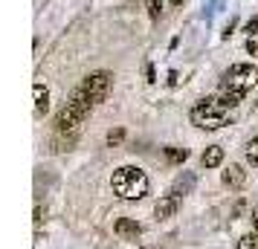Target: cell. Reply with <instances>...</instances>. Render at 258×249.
Wrapping results in <instances>:
<instances>
[{
	"label": "cell",
	"instance_id": "9a60e30c",
	"mask_svg": "<svg viewBox=\"0 0 258 249\" xmlns=\"http://www.w3.org/2000/svg\"><path fill=\"white\" fill-rule=\"evenodd\" d=\"M122 139H125V131H122V128H116V131L107 133V145H119Z\"/></svg>",
	"mask_w": 258,
	"mask_h": 249
},
{
	"label": "cell",
	"instance_id": "ac0fdd59",
	"mask_svg": "<svg viewBox=\"0 0 258 249\" xmlns=\"http://www.w3.org/2000/svg\"><path fill=\"white\" fill-rule=\"evenodd\" d=\"M252 223H255V229H258V206H255V212H252Z\"/></svg>",
	"mask_w": 258,
	"mask_h": 249
},
{
	"label": "cell",
	"instance_id": "5bb4252c",
	"mask_svg": "<svg viewBox=\"0 0 258 249\" xmlns=\"http://www.w3.org/2000/svg\"><path fill=\"white\" fill-rule=\"evenodd\" d=\"M163 12V0H148V15H151V21H157Z\"/></svg>",
	"mask_w": 258,
	"mask_h": 249
},
{
	"label": "cell",
	"instance_id": "5b68a950",
	"mask_svg": "<svg viewBox=\"0 0 258 249\" xmlns=\"http://www.w3.org/2000/svg\"><path fill=\"white\" fill-rule=\"evenodd\" d=\"M113 229H116V235L122 237V240H137V237L142 235V226L137 223V220H131V217H119Z\"/></svg>",
	"mask_w": 258,
	"mask_h": 249
},
{
	"label": "cell",
	"instance_id": "9c48e42d",
	"mask_svg": "<svg viewBox=\"0 0 258 249\" xmlns=\"http://www.w3.org/2000/svg\"><path fill=\"white\" fill-rule=\"evenodd\" d=\"M200 162H203V168H218L223 162V148L221 145H209L200 156Z\"/></svg>",
	"mask_w": 258,
	"mask_h": 249
},
{
	"label": "cell",
	"instance_id": "8992f818",
	"mask_svg": "<svg viewBox=\"0 0 258 249\" xmlns=\"http://www.w3.org/2000/svg\"><path fill=\"white\" fill-rule=\"evenodd\" d=\"M177 206H180V197L177 194H165L163 200L157 203V209H154V214H157V220H165V217H171V214L177 212Z\"/></svg>",
	"mask_w": 258,
	"mask_h": 249
},
{
	"label": "cell",
	"instance_id": "52a82bcc",
	"mask_svg": "<svg viewBox=\"0 0 258 249\" xmlns=\"http://www.w3.org/2000/svg\"><path fill=\"white\" fill-rule=\"evenodd\" d=\"M195 183H198V177H195L191 171H183V174H180V177L171 183V194H177V197H183V194H191Z\"/></svg>",
	"mask_w": 258,
	"mask_h": 249
},
{
	"label": "cell",
	"instance_id": "3957f363",
	"mask_svg": "<svg viewBox=\"0 0 258 249\" xmlns=\"http://www.w3.org/2000/svg\"><path fill=\"white\" fill-rule=\"evenodd\" d=\"M255 84H258V70L252 67V64H232L229 70L223 72L221 90H223V93L244 96L246 90H252Z\"/></svg>",
	"mask_w": 258,
	"mask_h": 249
},
{
	"label": "cell",
	"instance_id": "4fadbf2b",
	"mask_svg": "<svg viewBox=\"0 0 258 249\" xmlns=\"http://www.w3.org/2000/svg\"><path fill=\"white\" fill-rule=\"evenodd\" d=\"M238 249H258V232L255 235H244L238 240Z\"/></svg>",
	"mask_w": 258,
	"mask_h": 249
},
{
	"label": "cell",
	"instance_id": "6da1fadb",
	"mask_svg": "<svg viewBox=\"0 0 258 249\" xmlns=\"http://www.w3.org/2000/svg\"><path fill=\"white\" fill-rule=\"evenodd\" d=\"M110 186L116 191L122 200H140L148 194V177H145V171L137 165H122L113 171V177H110Z\"/></svg>",
	"mask_w": 258,
	"mask_h": 249
},
{
	"label": "cell",
	"instance_id": "7c38bea8",
	"mask_svg": "<svg viewBox=\"0 0 258 249\" xmlns=\"http://www.w3.org/2000/svg\"><path fill=\"white\" fill-rule=\"evenodd\" d=\"M186 156H188L186 148H165V159L168 162H186Z\"/></svg>",
	"mask_w": 258,
	"mask_h": 249
},
{
	"label": "cell",
	"instance_id": "7a4b0ae2",
	"mask_svg": "<svg viewBox=\"0 0 258 249\" xmlns=\"http://www.w3.org/2000/svg\"><path fill=\"white\" fill-rule=\"evenodd\" d=\"M191 125H198L203 131H218L223 125H229L232 116H229V107H223L218 99H203L200 105L191 107Z\"/></svg>",
	"mask_w": 258,
	"mask_h": 249
},
{
	"label": "cell",
	"instance_id": "8fae6325",
	"mask_svg": "<svg viewBox=\"0 0 258 249\" xmlns=\"http://www.w3.org/2000/svg\"><path fill=\"white\" fill-rule=\"evenodd\" d=\"M246 162H249L252 168H258V136L246 142Z\"/></svg>",
	"mask_w": 258,
	"mask_h": 249
},
{
	"label": "cell",
	"instance_id": "d6986e66",
	"mask_svg": "<svg viewBox=\"0 0 258 249\" xmlns=\"http://www.w3.org/2000/svg\"><path fill=\"white\" fill-rule=\"evenodd\" d=\"M171 3H174V6H183V3H186V0H171Z\"/></svg>",
	"mask_w": 258,
	"mask_h": 249
},
{
	"label": "cell",
	"instance_id": "277c9868",
	"mask_svg": "<svg viewBox=\"0 0 258 249\" xmlns=\"http://www.w3.org/2000/svg\"><path fill=\"white\" fill-rule=\"evenodd\" d=\"M79 87H82L87 96H90V102H93V105H99V102H105L107 96H110L113 75H110L107 70H96V72H90V75H87L82 84H79Z\"/></svg>",
	"mask_w": 258,
	"mask_h": 249
},
{
	"label": "cell",
	"instance_id": "ba28073f",
	"mask_svg": "<svg viewBox=\"0 0 258 249\" xmlns=\"http://www.w3.org/2000/svg\"><path fill=\"white\" fill-rule=\"evenodd\" d=\"M244 183H246V171L241 165H229L223 171V186L226 189H241Z\"/></svg>",
	"mask_w": 258,
	"mask_h": 249
},
{
	"label": "cell",
	"instance_id": "e0dca14e",
	"mask_svg": "<svg viewBox=\"0 0 258 249\" xmlns=\"http://www.w3.org/2000/svg\"><path fill=\"white\" fill-rule=\"evenodd\" d=\"M246 32H249V35H255V32H258V18H252V21L246 24Z\"/></svg>",
	"mask_w": 258,
	"mask_h": 249
},
{
	"label": "cell",
	"instance_id": "30bf717a",
	"mask_svg": "<svg viewBox=\"0 0 258 249\" xmlns=\"http://www.w3.org/2000/svg\"><path fill=\"white\" fill-rule=\"evenodd\" d=\"M32 93H35V110L38 113H47L49 110V90L44 87V84H35Z\"/></svg>",
	"mask_w": 258,
	"mask_h": 249
},
{
	"label": "cell",
	"instance_id": "2e32d148",
	"mask_svg": "<svg viewBox=\"0 0 258 249\" xmlns=\"http://www.w3.org/2000/svg\"><path fill=\"white\" fill-rule=\"evenodd\" d=\"M246 52H249V55H258V32L246 38Z\"/></svg>",
	"mask_w": 258,
	"mask_h": 249
}]
</instances>
